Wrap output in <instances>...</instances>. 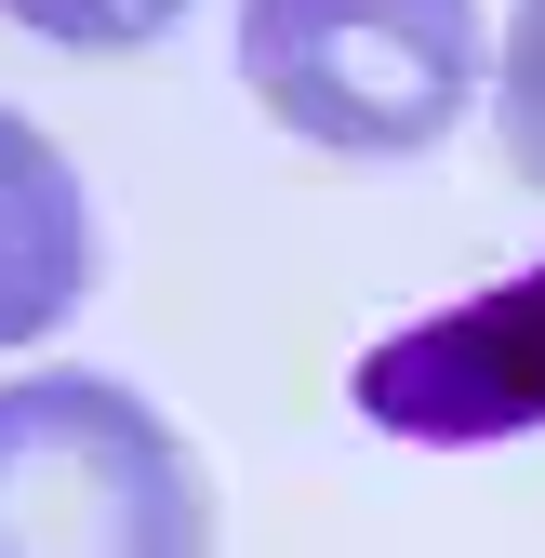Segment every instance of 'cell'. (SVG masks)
<instances>
[{
    "instance_id": "277c9868",
    "label": "cell",
    "mask_w": 545,
    "mask_h": 558,
    "mask_svg": "<svg viewBox=\"0 0 545 558\" xmlns=\"http://www.w3.org/2000/svg\"><path fill=\"white\" fill-rule=\"evenodd\" d=\"M81 293H94V199L27 107H0V345H40Z\"/></svg>"
},
{
    "instance_id": "3957f363",
    "label": "cell",
    "mask_w": 545,
    "mask_h": 558,
    "mask_svg": "<svg viewBox=\"0 0 545 558\" xmlns=\"http://www.w3.org/2000/svg\"><path fill=\"white\" fill-rule=\"evenodd\" d=\"M386 439H426V452H493L545 426V266L493 279L439 319H399L386 345H360V386H347Z\"/></svg>"
},
{
    "instance_id": "7a4b0ae2",
    "label": "cell",
    "mask_w": 545,
    "mask_h": 558,
    "mask_svg": "<svg viewBox=\"0 0 545 558\" xmlns=\"http://www.w3.org/2000/svg\"><path fill=\"white\" fill-rule=\"evenodd\" d=\"M240 81L332 160H426L480 94V0H240Z\"/></svg>"
},
{
    "instance_id": "5b68a950",
    "label": "cell",
    "mask_w": 545,
    "mask_h": 558,
    "mask_svg": "<svg viewBox=\"0 0 545 558\" xmlns=\"http://www.w3.org/2000/svg\"><path fill=\"white\" fill-rule=\"evenodd\" d=\"M0 14L53 53H147L160 27H186V0H0Z\"/></svg>"
},
{
    "instance_id": "6da1fadb",
    "label": "cell",
    "mask_w": 545,
    "mask_h": 558,
    "mask_svg": "<svg viewBox=\"0 0 545 558\" xmlns=\"http://www.w3.org/2000/svg\"><path fill=\"white\" fill-rule=\"evenodd\" d=\"M0 558H214V478L107 373L0 386Z\"/></svg>"
},
{
    "instance_id": "8992f818",
    "label": "cell",
    "mask_w": 545,
    "mask_h": 558,
    "mask_svg": "<svg viewBox=\"0 0 545 558\" xmlns=\"http://www.w3.org/2000/svg\"><path fill=\"white\" fill-rule=\"evenodd\" d=\"M493 133H506V173L545 199V0L506 14V81H493Z\"/></svg>"
}]
</instances>
